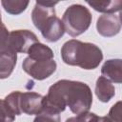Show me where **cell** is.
<instances>
[{"label": "cell", "instance_id": "5b68a950", "mask_svg": "<svg viewBox=\"0 0 122 122\" xmlns=\"http://www.w3.org/2000/svg\"><path fill=\"white\" fill-rule=\"evenodd\" d=\"M23 70L31 77L43 80L51 76L56 70V63L53 59H32L27 57L23 64Z\"/></svg>", "mask_w": 122, "mask_h": 122}, {"label": "cell", "instance_id": "6da1fadb", "mask_svg": "<svg viewBox=\"0 0 122 122\" xmlns=\"http://www.w3.org/2000/svg\"><path fill=\"white\" fill-rule=\"evenodd\" d=\"M92 103V94L90 87L79 81L59 80L54 83L44 96V107L55 112H64L66 107L76 115L89 112Z\"/></svg>", "mask_w": 122, "mask_h": 122}, {"label": "cell", "instance_id": "d6986e66", "mask_svg": "<svg viewBox=\"0 0 122 122\" xmlns=\"http://www.w3.org/2000/svg\"><path fill=\"white\" fill-rule=\"evenodd\" d=\"M98 118L99 116H97L95 113L87 112L74 117H70L66 120V122H98Z\"/></svg>", "mask_w": 122, "mask_h": 122}, {"label": "cell", "instance_id": "9c48e42d", "mask_svg": "<svg viewBox=\"0 0 122 122\" xmlns=\"http://www.w3.org/2000/svg\"><path fill=\"white\" fill-rule=\"evenodd\" d=\"M96 29L100 35L112 37L116 35L121 29L119 17L113 13H105L97 19Z\"/></svg>", "mask_w": 122, "mask_h": 122}, {"label": "cell", "instance_id": "3957f363", "mask_svg": "<svg viewBox=\"0 0 122 122\" xmlns=\"http://www.w3.org/2000/svg\"><path fill=\"white\" fill-rule=\"evenodd\" d=\"M62 22L68 34L76 37L89 29L92 22V14L86 7L73 4L65 10Z\"/></svg>", "mask_w": 122, "mask_h": 122}, {"label": "cell", "instance_id": "4fadbf2b", "mask_svg": "<svg viewBox=\"0 0 122 122\" xmlns=\"http://www.w3.org/2000/svg\"><path fill=\"white\" fill-rule=\"evenodd\" d=\"M114 93L115 89L112 82L104 76L98 77L95 85V94L97 98L102 102H108L114 96Z\"/></svg>", "mask_w": 122, "mask_h": 122}, {"label": "cell", "instance_id": "2e32d148", "mask_svg": "<svg viewBox=\"0 0 122 122\" xmlns=\"http://www.w3.org/2000/svg\"><path fill=\"white\" fill-rule=\"evenodd\" d=\"M2 6L5 10L10 14H19L26 10L29 5V1L22 0H2Z\"/></svg>", "mask_w": 122, "mask_h": 122}, {"label": "cell", "instance_id": "9a60e30c", "mask_svg": "<svg viewBox=\"0 0 122 122\" xmlns=\"http://www.w3.org/2000/svg\"><path fill=\"white\" fill-rule=\"evenodd\" d=\"M29 57L32 59H53L52 51L46 45L38 42L35 43L28 51Z\"/></svg>", "mask_w": 122, "mask_h": 122}, {"label": "cell", "instance_id": "7a4b0ae2", "mask_svg": "<svg viewBox=\"0 0 122 122\" xmlns=\"http://www.w3.org/2000/svg\"><path fill=\"white\" fill-rule=\"evenodd\" d=\"M61 56L66 64L84 70L95 69L103 59V53L96 45L75 39L69 40L63 45Z\"/></svg>", "mask_w": 122, "mask_h": 122}, {"label": "cell", "instance_id": "52a82bcc", "mask_svg": "<svg viewBox=\"0 0 122 122\" xmlns=\"http://www.w3.org/2000/svg\"><path fill=\"white\" fill-rule=\"evenodd\" d=\"M38 30L41 31L43 37L49 42L58 41L66 31L63 22L56 15L48 17Z\"/></svg>", "mask_w": 122, "mask_h": 122}, {"label": "cell", "instance_id": "8fae6325", "mask_svg": "<svg viewBox=\"0 0 122 122\" xmlns=\"http://www.w3.org/2000/svg\"><path fill=\"white\" fill-rule=\"evenodd\" d=\"M16 52L0 46V77L2 79L10 75L16 65Z\"/></svg>", "mask_w": 122, "mask_h": 122}, {"label": "cell", "instance_id": "5bb4252c", "mask_svg": "<svg viewBox=\"0 0 122 122\" xmlns=\"http://www.w3.org/2000/svg\"><path fill=\"white\" fill-rule=\"evenodd\" d=\"M88 5L95 10L105 13H112L122 10V0L114 1H87Z\"/></svg>", "mask_w": 122, "mask_h": 122}, {"label": "cell", "instance_id": "277c9868", "mask_svg": "<svg viewBox=\"0 0 122 122\" xmlns=\"http://www.w3.org/2000/svg\"><path fill=\"white\" fill-rule=\"evenodd\" d=\"M38 42L37 36L32 31L28 30H17L8 32L4 23H1L0 46L6 47L16 53H28L31 46Z\"/></svg>", "mask_w": 122, "mask_h": 122}, {"label": "cell", "instance_id": "30bf717a", "mask_svg": "<svg viewBox=\"0 0 122 122\" xmlns=\"http://www.w3.org/2000/svg\"><path fill=\"white\" fill-rule=\"evenodd\" d=\"M56 4L57 2H44V1H38L35 3L34 9L31 12V19L36 29H39L40 26L48 17L55 15L54 6Z\"/></svg>", "mask_w": 122, "mask_h": 122}, {"label": "cell", "instance_id": "ffe728a7", "mask_svg": "<svg viewBox=\"0 0 122 122\" xmlns=\"http://www.w3.org/2000/svg\"><path fill=\"white\" fill-rule=\"evenodd\" d=\"M98 122H113L108 115L107 116H101L98 118Z\"/></svg>", "mask_w": 122, "mask_h": 122}, {"label": "cell", "instance_id": "ba28073f", "mask_svg": "<svg viewBox=\"0 0 122 122\" xmlns=\"http://www.w3.org/2000/svg\"><path fill=\"white\" fill-rule=\"evenodd\" d=\"M44 107V96L37 92H21L20 95V109L21 112L32 115L39 114L43 111Z\"/></svg>", "mask_w": 122, "mask_h": 122}, {"label": "cell", "instance_id": "7c38bea8", "mask_svg": "<svg viewBox=\"0 0 122 122\" xmlns=\"http://www.w3.org/2000/svg\"><path fill=\"white\" fill-rule=\"evenodd\" d=\"M104 77L114 83H122V59L107 60L101 69Z\"/></svg>", "mask_w": 122, "mask_h": 122}, {"label": "cell", "instance_id": "8992f818", "mask_svg": "<svg viewBox=\"0 0 122 122\" xmlns=\"http://www.w3.org/2000/svg\"><path fill=\"white\" fill-rule=\"evenodd\" d=\"M20 95L21 92H12L1 100V122H12L15 119V115L22 113L20 109Z\"/></svg>", "mask_w": 122, "mask_h": 122}, {"label": "cell", "instance_id": "44dd1931", "mask_svg": "<svg viewBox=\"0 0 122 122\" xmlns=\"http://www.w3.org/2000/svg\"><path fill=\"white\" fill-rule=\"evenodd\" d=\"M119 20H120V23L122 24V10H121L120 12H119Z\"/></svg>", "mask_w": 122, "mask_h": 122}, {"label": "cell", "instance_id": "e0dca14e", "mask_svg": "<svg viewBox=\"0 0 122 122\" xmlns=\"http://www.w3.org/2000/svg\"><path fill=\"white\" fill-rule=\"evenodd\" d=\"M33 122H60V116L58 112L43 109V111L36 115Z\"/></svg>", "mask_w": 122, "mask_h": 122}, {"label": "cell", "instance_id": "ac0fdd59", "mask_svg": "<svg viewBox=\"0 0 122 122\" xmlns=\"http://www.w3.org/2000/svg\"><path fill=\"white\" fill-rule=\"evenodd\" d=\"M108 116L113 122H122V101L116 102L111 108Z\"/></svg>", "mask_w": 122, "mask_h": 122}]
</instances>
